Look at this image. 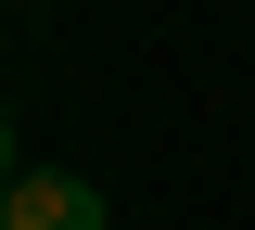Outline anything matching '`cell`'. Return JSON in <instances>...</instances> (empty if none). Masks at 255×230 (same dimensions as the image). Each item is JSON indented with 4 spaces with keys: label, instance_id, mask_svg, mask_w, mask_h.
Listing matches in <instances>:
<instances>
[{
    "label": "cell",
    "instance_id": "obj_2",
    "mask_svg": "<svg viewBox=\"0 0 255 230\" xmlns=\"http://www.w3.org/2000/svg\"><path fill=\"white\" fill-rule=\"evenodd\" d=\"M13 179H26V166H13V115H0V192H13Z\"/></svg>",
    "mask_w": 255,
    "mask_h": 230
},
{
    "label": "cell",
    "instance_id": "obj_1",
    "mask_svg": "<svg viewBox=\"0 0 255 230\" xmlns=\"http://www.w3.org/2000/svg\"><path fill=\"white\" fill-rule=\"evenodd\" d=\"M0 230H102V192H90V179H51V166H26V179L0 192Z\"/></svg>",
    "mask_w": 255,
    "mask_h": 230
}]
</instances>
